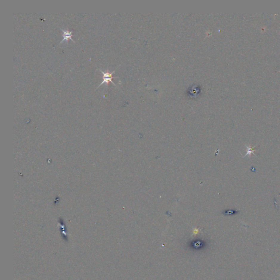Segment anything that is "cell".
Segmentation results:
<instances>
[{
  "label": "cell",
  "mask_w": 280,
  "mask_h": 280,
  "mask_svg": "<svg viewBox=\"0 0 280 280\" xmlns=\"http://www.w3.org/2000/svg\"><path fill=\"white\" fill-rule=\"evenodd\" d=\"M100 71L102 73V74H103V82L98 86V87L97 88H99L100 86L102 85L103 84H104L105 83H106V84H107V86L109 82H112V84H114V86H115V84L112 81V79H113V78H118V77H113V74L115 72V71H113L112 73H109V72H105L102 71L101 69H100Z\"/></svg>",
  "instance_id": "cell-1"
},
{
  "label": "cell",
  "mask_w": 280,
  "mask_h": 280,
  "mask_svg": "<svg viewBox=\"0 0 280 280\" xmlns=\"http://www.w3.org/2000/svg\"><path fill=\"white\" fill-rule=\"evenodd\" d=\"M246 148H247V153H246V154H245V155L244 156L243 158H245V157H246V156H247V155H251V154H254V155H256V154H255L254 153V152L256 151V149H254V148H252V147H250V146L249 147V146H246Z\"/></svg>",
  "instance_id": "cell-3"
},
{
  "label": "cell",
  "mask_w": 280,
  "mask_h": 280,
  "mask_svg": "<svg viewBox=\"0 0 280 280\" xmlns=\"http://www.w3.org/2000/svg\"><path fill=\"white\" fill-rule=\"evenodd\" d=\"M60 30H61L62 32H63L64 38H63V40L61 41V42H60L59 44L62 43L64 41H67L68 40H72L73 42H74L75 43L76 42H75L74 40H72V36H73V31H67V30H63V29H61V28H60Z\"/></svg>",
  "instance_id": "cell-2"
}]
</instances>
